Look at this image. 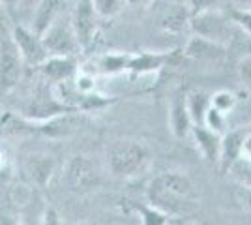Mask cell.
Listing matches in <instances>:
<instances>
[{"label":"cell","mask_w":251,"mask_h":225,"mask_svg":"<svg viewBox=\"0 0 251 225\" xmlns=\"http://www.w3.org/2000/svg\"><path fill=\"white\" fill-rule=\"evenodd\" d=\"M147 149L133 139H116L107 147V163L116 178H131L145 169Z\"/></svg>","instance_id":"obj_2"},{"label":"cell","mask_w":251,"mask_h":225,"mask_svg":"<svg viewBox=\"0 0 251 225\" xmlns=\"http://www.w3.org/2000/svg\"><path fill=\"white\" fill-rule=\"evenodd\" d=\"M10 34L11 38H13V42H15V45H17V49H19V53H21L25 64L32 66V68H38L49 56L47 51H45V47H43L42 36L36 34L32 28H26V26H23L19 23H15Z\"/></svg>","instance_id":"obj_8"},{"label":"cell","mask_w":251,"mask_h":225,"mask_svg":"<svg viewBox=\"0 0 251 225\" xmlns=\"http://www.w3.org/2000/svg\"><path fill=\"white\" fill-rule=\"evenodd\" d=\"M193 30L199 32V36H204V38H218V34L221 32V26H223V21H221L218 15L210 13V11H197L195 17H193V23H191Z\"/></svg>","instance_id":"obj_16"},{"label":"cell","mask_w":251,"mask_h":225,"mask_svg":"<svg viewBox=\"0 0 251 225\" xmlns=\"http://www.w3.org/2000/svg\"><path fill=\"white\" fill-rule=\"evenodd\" d=\"M208 105H210V101H208V98H206V94H202V92L193 94L188 101L191 120H195V122H204V113H206Z\"/></svg>","instance_id":"obj_22"},{"label":"cell","mask_w":251,"mask_h":225,"mask_svg":"<svg viewBox=\"0 0 251 225\" xmlns=\"http://www.w3.org/2000/svg\"><path fill=\"white\" fill-rule=\"evenodd\" d=\"M64 178H66V184L70 186V190L75 193L92 192L101 182V176L94 161L83 154H77L66 163Z\"/></svg>","instance_id":"obj_4"},{"label":"cell","mask_w":251,"mask_h":225,"mask_svg":"<svg viewBox=\"0 0 251 225\" xmlns=\"http://www.w3.org/2000/svg\"><path fill=\"white\" fill-rule=\"evenodd\" d=\"M230 17L234 19V23H238L242 28H246L251 34V11H240V10H232Z\"/></svg>","instance_id":"obj_26"},{"label":"cell","mask_w":251,"mask_h":225,"mask_svg":"<svg viewBox=\"0 0 251 225\" xmlns=\"http://www.w3.org/2000/svg\"><path fill=\"white\" fill-rule=\"evenodd\" d=\"M66 111H75V109H72V107H68V105H64V103H60V101L52 96V94L49 96V94H43V92H40L38 96L32 100V103H28V105L25 107L23 117L28 118V120L42 122V120H47V118H51V117H56V115L66 113Z\"/></svg>","instance_id":"obj_9"},{"label":"cell","mask_w":251,"mask_h":225,"mask_svg":"<svg viewBox=\"0 0 251 225\" xmlns=\"http://www.w3.org/2000/svg\"><path fill=\"white\" fill-rule=\"evenodd\" d=\"M234 103H236V98H234V94L229 92V90H223V92L214 94V96H212V101H210V105L216 107L218 111H221L223 115L234 107Z\"/></svg>","instance_id":"obj_23"},{"label":"cell","mask_w":251,"mask_h":225,"mask_svg":"<svg viewBox=\"0 0 251 225\" xmlns=\"http://www.w3.org/2000/svg\"><path fill=\"white\" fill-rule=\"evenodd\" d=\"M214 2H218V0H191V6H193L195 13H197V11L208 10V8L212 6V4H214Z\"/></svg>","instance_id":"obj_31"},{"label":"cell","mask_w":251,"mask_h":225,"mask_svg":"<svg viewBox=\"0 0 251 225\" xmlns=\"http://www.w3.org/2000/svg\"><path fill=\"white\" fill-rule=\"evenodd\" d=\"M195 139H197V147L202 152V156L208 161L220 160V150H221V139L218 133H214V129H208L204 126H195L191 128Z\"/></svg>","instance_id":"obj_14"},{"label":"cell","mask_w":251,"mask_h":225,"mask_svg":"<svg viewBox=\"0 0 251 225\" xmlns=\"http://www.w3.org/2000/svg\"><path fill=\"white\" fill-rule=\"evenodd\" d=\"M19 4H21V0H0L2 10L6 11V15H8V17H10V21H13V23H17Z\"/></svg>","instance_id":"obj_25"},{"label":"cell","mask_w":251,"mask_h":225,"mask_svg":"<svg viewBox=\"0 0 251 225\" xmlns=\"http://www.w3.org/2000/svg\"><path fill=\"white\" fill-rule=\"evenodd\" d=\"M72 28H74L75 40L79 43V49L88 51L90 45L94 43L96 30H98V13L94 10L92 0H79L75 4Z\"/></svg>","instance_id":"obj_7"},{"label":"cell","mask_w":251,"mask_h":225,"mask_svg":"<svg viewBox=\"0 0 251 225\" xmlns=\"http://www.w3.org/2000/svg\"><path fill=\"white\" fill-rule=\"evenodd\" d=\"M52 171H54V160L51 156H32L28 160V173L32 180L40 186H45L51 180Z\"/></svg>","instance_id":"obj_17"},{"label":"cell","mask_w":251,"mask_h":225,"mask_svg":"<svg viewBox=\"0 0 251 225\" xmlns=\"http://www.w3.org/2000/svg\"><path fill=\"white\" fill-rule=\"evenodd\" d=\"M143 2H147V0H127V4H131V6H139Z\"/></svg>","instance_id":"obj_33"},{"label":"cell","mask_w":251,"mask_h":225,"mask_svg":"<svg viewBox=\"0 0 251 225\" xmlns=\"http://www.w3.org/2000/svg\"><path fill=\"white\" fill-rule=\"evenodd\" d=\"M240 77L244 79V83L251 86V58H246L240 64Z\"/></svg>","instance_id":"obj_28"},{"label":"cell","mask_w":251,"mask_h":225,"mask_svg":"<svg viewBox=\"0 0 251 225\" xmlns=\"http://www.w3.org/2000/svg\"><path fill=\"white\" fill-rule=\"evenodd\" d=\"M189 124H191V117H189L188 109V98L182 92H178L171 101V128H173V133L178 139L186 137V133L189 131Z\"/></svg>","instance_id":"obj_13"},{"label":"cell","mask_w":251,"mask_h":225,"mask_svg":"<svg viewBox=\"0 0 251 225\" xmlns=\"http://www.w3.org/2000/svg\"><path fill=\"white\" fill-rule=\"evenodd\" d=\"M98 17H113L120 11V0H92Z\"/></svg>","instance_id":"obj_24"},{"label":"cell","mask_w":251,"mask_h":225,"mask_svg":"<svg viewBox=\"0 0 251 225\" xmlns=\"http://www.w3.org/2000/svg\"><path fill=\"white\" fill-rule=\"evenodd\" d=\"M163 62H165V56H163V54L143 53V54H139V56H129L126 70H129V72H133V74H147V72H152V70L161 68Z\"/></svg>","instance_id":"obj_18"},{"label":"cell","mask_w":251,"mask_h":225,"mask_svg":"<svg viewBox=\"0 0 251 225\" xmlns=\"http://www.w3.org/2000/svg\"><path fill=\"white\" fill-rule=\"evenodd\" d=\"M58 19H54L42 32L43 47L49 56H72L79 49V43L75 40L72 23L64 25Z\"/></svg>","instance_id":"obj_5"},{"label":"cell","mask_w":251,"mask_h":225,"mask_svg":"<svg viewBox=\"0 0 251 225\" xmlns=\"http://www.w3.org/2000/svg\"><path fill=\"white\" fill-rule=\"evenodd\" d=\"M240 143H242L240 133H230V135H227V137L223 139V143H221L220 161H221V167H223L225 171L229 169L232 161L240 158Z\"/></svg>","instance_id":"obj_19"},{"label":"cell","mask_w":251,"mask_h":225,"mask_svg":"<svg viewBox=\"0 0 251 225\" xmlns=\"http://www.w3.org/2000/svg\"><path fill=\"white\" fill-rule=\"evenodd\" d=\"M229 173H232V176L238 180L240 186H246V188H251V161L244 160V158H238L230 163Z\"/></svg>","instance_id":"obj_21"},{"label":"cell","mask_w":251,"mask_h":225,"mask_svg":"<svg viewBox=\"0 0 251 225\" xmlns=\"http://www.w3.org/2000/svg\"><path fill=\"white\" fill-rule=\"evenodd\" d=\"M68 6V0H40L36 13H34V21H32V30L40 34L51 25L54 19L60 17L64 8Z\"/></svg>","instance_id":"obj_12"},{"label":"cell","mask_w":251,"mask_h":225,"mask_svg":"<svg viewBox=\"0 0 251 225\" xmlns=\"http://www.w3.org/2000/svg\"><path fill=\"white\" fill-rule=\"evenodd\" d=\"M240 158L251 161V133L250 135H242L240 143Z\"/></svg>","instance_id":"obj_27"},{"label":"cell","mask_w":251,"mask_h":225,"mask_svg":"<svg viewBox=\"0 0 251 225\" xmlns=\"http://www.w3.org/2000/svg\"><path fill=\"white\" fill-rule=\"evenodd\" d=\"M84 124L83 111H66L56 117H51L42 122L30 120V133H40L45 137H68L75 133Z\"/></svg>","instance_id":"obj_6"},{"label":"cell","mask_w":251,"mask_h":225,"mask_svg":"<svg viewBox=\"0 0 251 225\" xmlns=\"http://www.w3.org/2000/svg\"><path fill=\"white\" fill-rule=\"evenodd\" d=\"M238 201H240L244 206L251 208V188L240 186V190H238Z\"/></svg>","instance_id":"obj_29"},{"label":"cell","mask_w":251,"mask_h":225,"mask_svg":"<svg viewBox=\"0 0 251 225\" xmlns=\"http://www.w3.org/2000/svg\"><path fill=\"white\" fill-rule=\"evenodd\" d=\"M186 54L197 60H206V62H218L225 56V49L218 42L204 38V36H193L188 42Z\"/></svg>","instance_id":"obj_11"},{"label":"cell","mask_w":251,"mask_h":225,"mask_svg":"<svg viewBox=\"0 0 251 225\" xmlns=\"http://www.w3.org/2000/svg\"><path fill=\"white\" fill-rule=\"evenodd\" d=\"M40 74L47 83H60L66 79H72L77 72V64L72 56H47L42 64L38 66Z\"/></svg>","instance_id":"obj_10"},{"label":"cell","mask_w":251,"mask_h":225,"mask_svg":"<svg viewBox=\"0 0 251 225\" xmlns=\"http://www.w3.org/2000/svg\"><path fill=\"white\" fill-rule=\"evenodd\" d=\"M148 201L165 216H188L197 208L199 197L188 175L165 171L154 176V180L150 182Z\"/></svg>","instance_id":"obj_1"},{"label":"cell","mask_w":251,"mask_h":225,"mask_svg":"<svg viewBox=\"0 0 251 225\" xmlns=\"http://www.w3.org/2000/svg\"><path fill=\"white\" fill-rule=\"evenodd\" d=\"M157 21H159V26L169 32H180V30H184V26L188 23V10L184 6L169 4L159 11Z\"/></svg>","instance_id":"obj_15"},{"label":"cell","mask_w":251,"mask_h":225,"mask_svg":"<svg viewBox=\"0 0 251 225\" xmlns=\"http://www.w3.org/2000/svg\"><path fill=\"white\" fill-rule=\"evenodd\" d=\"M127 60L129 56L126 54H105L98 60V68L105 74H116L127 68Z\"/></svg>","instance_id":"obj_20"},{"label":"cell","mask_w":251,"mask_h":225,"mask_svg":"<svg viewBox=\"0 0 251 225\" xmlns=\"http://www.w3.org/2000/svg\"><path fill=\"white\" fill-rule=\"evenodd\" d=\"M10 171V156L6 154V150L0 147V173Z\"/></svg>","instance_id":"obj_32"},{"label":"cell","mask_w":251,"mask_h":225,"mask_svg":"<svg viewBox=\"0 0 251 225\" xmlns=\"http://www.w3.org/2000/svg\"><path fill=\"white\" fill-rule=\"evenodd\" d=\"M23 56L8 30L0 28V94H8L23 77Z\"/></svg>","instance_id":"obj_3"},{"label":"cell","mask_w":251,"mask_h":225,"mask_svg":"<svg viewBox=\"0 0 251 225\" xmlns=\"http://www.w3.org/2000/svg\"><path fill=\"white\" fill-rule=\"evenodd\" d=\"M43 224L47 225H58L60 224V220H58V214H56V210H54V208H51V206H49V208H47V210H45V214H43Z\"/></svg>","instance_id":"obj_30"}]
</instances>
